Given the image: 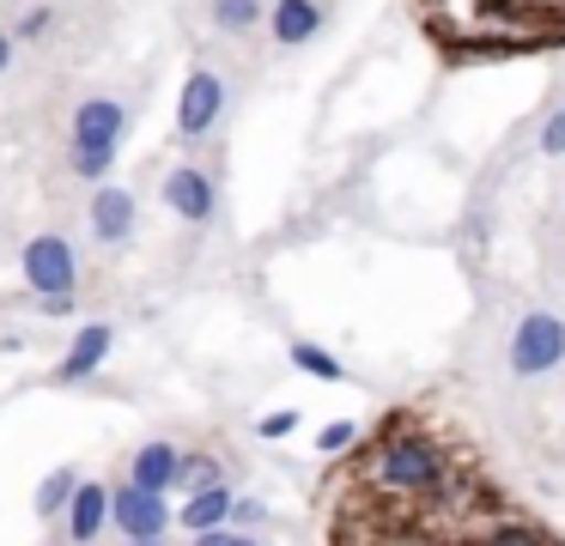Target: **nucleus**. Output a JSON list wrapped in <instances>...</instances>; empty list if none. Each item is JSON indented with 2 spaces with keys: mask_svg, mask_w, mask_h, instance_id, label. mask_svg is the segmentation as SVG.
Returning <instances> with one entry per match:
<instances>
[{
  "mask_svg": "<svg viewBox=\"0 0 565 546\" xmlns=\"http://www.w3.org/2000/svg\"><path fill=\"white\" fill-rule=\"evenodd\" d=\"M365 480L377 485V492H390V497H431V492H444V480H450V461L438 456L431 437L390 431L377 449H371Z\"/></svg>",
  "mask_w": 565,
  "mask_h": 546,
  "instance_id": "f257e3e1",
  "label": "nucleus"
},
{
  "mask_svg": "<svg viewBox=\"0 0 565 546\" xmlns=\"http://www.w3.org/2000/svg\"><path fill=\"white\" fill-rule=\"evenodd\" d=\"M128 140V109L116 104V97H86V104L74 109V128H67V146H74V176L98 182L110 176L116 152H122Z\"/></svg>",
  "mask_w": 565,
  "mask_h": 546,
  "instance_id": "f03ea898",
  "label": "nucleus"
},
{
  "mask_svg": "<svg viewBox=\"0 0 565 546\" xmlns=\"http://www.w3.org/2000/svg\"><path fill=\"white\" fill-rule=\"evenodd\" d=\"M504 364H511V376H547L565 364V322L553 310H529L523 322H516L511 334V352H504Z\"/></svg>",
  "mask_w": 565,
  "mask_h": 546,
  "instance_id": "7ed1b4c3",
  "label": "nucleus"
},
{
  "mask_svg": "<svg viewBox=\"0 0 565 546\" xmlns=\"http://www.w3.org/2000/svg\"><path fill=\"white\" fill-rule=\"evenodd\" d=\"M19 279H25L38 298H74L79 249L67 237H55V231H43V237H31L25 249H19Z\"/></svg>",
  "mask_w": 565,
  "mask_h": 546,
  "instance_id": "20e7f679",
  "label": "nucleus"
},
{
  "mask_svg": "<svg viewBox=\"0 0 565 546\" xmlns=\"http://www.w3.org/2000/svg\"><path fill=\"white\" fill-rule=\"evenodd\" d=\"M110 522L122 540H164V528L177 522L171 497L164 492H140L135 480H116L110 485Z\"/></svg>",
  "mask_w": 565,
  "mask_h": 546,
  "instance_id": "39448f33",
  "label": "nucleus"
},
{
  "mask_svg": "<svg viewBox=\"0 0 565 546\" xmlns=\"http://www.w3.org/2000/svg\"><path fill=\"white\" fill-rule=\"evenodd\" d=\"M220 116H225V79L213 67H195L183 79V97H177V133H183V140H201V133H213Z\"/></svg>",
  "mask_w": 565,
  "mask_h": 546,
  "instance_id": "423d86ee",
  "label": "nucleus"
},
{
  "mask_svg": "<svg viewBox=\"0 0 565 546\" xmlns=\"http://www.w3.org/2000/svg\"><path fill=\"white\" fill-rule=\"evenodd\" d=\"M164 206H171L177 218H189V225H207L213 206H220V194H213V176L201 164H183L164 176Z\"/></svg>",
  "mask_w": 565,
  "mask_h": 546,
  "instance_id": "0eeeda50",
  "label": "nucleus"
},
{
  "mask_svg": "<svg viewBox=\"0 0 565 546\" xmlns=\"http://www.w3.org/2000/svg\"><path fill=\"white\" fill-rule=\"evenodd\" d=\"M128 480H135L140 492H164V497H171L177 480H183V449L164 443V437H159V443H140L135 461H128Z\"/></svg>",
  "mask_w": 565,
  "mask_h": 546,
  "instance_id": "6e6552de",
  "label": "nucleus"
},
{
  "mask_svg": "<svg viewBox=\"0 0 565 546\" xmlns=\"http://www.w3.org/2000/svg\"><path fill=\"white\" fill-rule=\"evenodd\" d=\"M110 346H116V328L110 322H86L74 334V346H67V358L55 364V376H62V383H86V376L110 358Z\"/></svg>",
  "mask_w": 565,
  "mask_h": 546,
  "instance_id": "1a4fd4ad",
  "label": "nucleus"
},
{
  "mask_svg": "<svg viewBox=\"0 0 565 546\" xmlns=\"http://www.w3.org/2000/svg\"><path fill=\"white\" fill-rule=\"evenodd\" d=\"M62 522H67V540H74V546H92L104 528H110V485L86 480V485H79V497L67 504Z\"/></svg>",
  "mask_w": 565,
  "mask_h": 546,
  "instance_id": "9d476101",
  "label": "nucleus"
},
{
  "mask_svg": "<svg viewBox=\"0 0 565 546\" xmlns=\"http://www.w3.org/2000/svg\"><path fill=\"white\" fill-rule=\"evenodd\" d=\"M92 237L98 243H128L135 237V194L104 182V189L92 194Z\"/></svg>",
  "mask_w": 565,
  "mask_h": 546,
  "instance_id": "9b49d317",
  "label": "nucleus"
},
{
  "mask_svg": "<svg viewBox=\"0 0 565 546\" xmlns=\"http://www.w3.org/2000/svg\"><path fill=\"white\" fill-rule=\"evenodd\" d=\"M268 31H274V43H280V49H305L310 36L322 31V7H317V0H274Z\"/></svg>",
  "mask_w": 565,
  "mask_h": 546,
  "instance_id": "f8f14e48",
  "label": "nucleus"
},
{
  "mask_svg": "<svg viewBox=\"0 0 565 546\" xmlns=\"http://www.w3.org/2000/svg\"><path fill=\"white\" fill-rule=\"evenodd\" d=\"M232 510H237V497L225 492V485H213V492H195V497H183V510H177V522H183L189 534H220V528H232Z\"/></svg>",
  "mask_w": 565,
  "mask_h": 546,
  "instance_id": "ddd939ff",
  "label": "nucleus"
},
{
  "mask_svg": "<svg viewBox=\"0 0 565 546\" xmlns=\"http://www.w3.org/2000/svg\"><path fill=\"white\" fill-rule=\"evenodd\" d=\"M79 485H86V480H79V473L74 468H50V473H43V485H38V516H67V504H74V497H79Z\"/></svg>",
  "mask_w": 565,
  "mask_h": 546,
  "instance_id": "4468645a",
  "label": "nucleus"
},
{
  "mask_svg": "<svg viewBox=\"0 0 565 546\" xmlns=\"http://www.w3.org/2000/svg\"><path fill=\"white\" fill-rule=\"evenodd\" d=\"M292 364H298V371H305V376H317V383H341V358H334V352L329 346H310V340H292Z\"/></svg>",
  "mask_w": 565,
  "mask_h": 546,
  "instance_id": "2eb2a0df",
  "label": "nucleus"
},
{
  "mask_svg": "<svg viewBox=\"0 0 565 546\" xmlns=\"http://www.w3.org/2000/svg\"><path fill=\"white\" fill-rule=\"evenodd\" d=\"M213 24H220V31H256L262 0H213Z\"/></svg>",
  "mask_w": 565,
  "mask_h": 546,
  "instance_id": "dca6fc26",
  "label": "nucleus"
},
{
  "mask_svg": "<svg viewBox=\"0 0 565 546\" xmlns=\"http://www.w3.org/2000/svg\"><path fill=\"white\" fill-rule=\"evenodd\" d=\"M220 485V461L213 456H183V480H177V492L195 497V492H213Z\"/></svg>",
  "mask_w": 565,
  "mask_h": 546,
  "instance_id": "f3484780",
  "label": "nucleus"
},
{
  "mask_svg": "<svg viewBox=\"0 0 565 546\" xmlns=\"http://www.w3.org/2000/svg\"><path fill=\"white\" fill-rule=\"evenodd\" d=\"M353 443H359V419H334V425H322V437H317L322 456H341V449H353Z\"/></svg>",
  "mask_w": 565,
  "mask_h": 546,
  "instance_id": "a211bd4d",
  "label": "nucleus"
},
{
  "mask_svg": "<svg viewBox=\"0 0 565 546\" xmlns=\"http://www.w3.org/2000/svg\"><path fill=\"white\" fill-rule=\"evenodd\" d=\"M541 152H547V158H565V109H553V116L541 121Z\"/></svg>",
  "mask_w": 565,
  "mask_h": 546,
  "instance_id": "6ab92c4d",
  "label": "nucleus"
},
{
  "mask_svg": "<svg viewBox=\"0 0 565 546\" xmlns=\"http://www.w3.org/2000/svg\"><path fill=\"white\" fill-rule=\"evenodd\" d=\"M298 431V413L292 407H280V413H268V419H256V437H292Z\"/></svg>",
  "mask_w": 565,
  "mask_h": 546,
  "instance_id": "aec40b11",
  "label": "nucleus"
},
{
  "mask_svg": "<svg viewBox=\"0 0 565 546\" xmlns=\"http://www.w3.org/2000/svg\"><path fill=\"white\" fill-rule=\"evenodd\" d=\"M50 24H55V7H31L25 19L13 24V31H19V36H43V31H50Z\"/></svg>",
  "mask_w": 565,
  "mask_h": 546,
  "instance_id": "412c9836",
  "label": "nucleus"
},
{
  "mask_svg": "<svg viewBox=\"0 0 565 546\" xmlns=\"http://www.w3.org/2000/svg\"><path fill=\"white\" fill-rule=\"evenodd\" d=\"M262 516H268V510H262V497H237V510H232V528H256Z\"/></svg>",
  "mask_w": 565,
  "mask_h": 546,
  "instance_id": "4be33fe9",
  "label": "nucleus"
},
{
  "mask_svg": "<svg viewBox=\"0 0 565 546\" xmlns=\"http://www.w3.org/2000/svg\"><path fill=\"white\" fill-rule=\"evenodd\" d=\"M487 546H547V540H535V534H529V528H499V534H492Z\"/></svg>",
  "mask_w": 565,
  "mask_h": 546,
  "instance_id": "5701e85b",
  "label": "nucleus"
},
{
  "mask_svg": "<svg viewBox=\"0 0 565 546\" xmlns=\"http://www.w3.org/2000/svg\"><path fill=\"white\" fill-rule=\"evenodd\" d=\"M195 546H244L237 528H220V534H195Z\"/></svg>",
  "mask_w": 565,
  "mask_h": 546,
  "instance_id": "b1692460",
  "label": "nucleus"
},
{
  "mask_svg": "<svg viewBox=\"0 0 565 546\" xmlns=\"http://www.w3.org/2000/svg\"><path fill=\"white\" fill-rule=\"evenodd\" d=\"M43 315H74V298H38Z\"/></svg>",
  "mask_w": 565,
  "mask_h": 546,
  "instance_id": "393cba45",
  "label": "nucleus"
},
{
  "mask_svg": "<svg viewBox=\"0 0 565 546\" xmlns=\"http://www.w3.org/2000/svg\"><path fill=\"white\" fill-rule=\"evenodd\" d=\"M7 61H13V36L0 31V73H7Z\"/></svg>",
  "mask_w": 565,
  "mask_h": 546,
  "instance_id": "a878e982",
  "label": "nucleus"
},
{
  "mask_svg": "<svg viewBox=\"0 0 565 546\" xmlns=\"http://www.w3.org/2000/svg\"><path fill=\"white\" fill-rule=\"evenodd\" d=\"M122 546H164V540H122Z\"/></svg>",
  "mask_w": 565,
  "mask_h": 546,
  "instance_id": "bb28decb",
  "label": "nucleus"
},
{
  "mask_svg": "<svg viewBox=\"0 0 565 546\" xmlns=\"http://www.w3.org/2000/svg\"><path fill=\"white\" fill-rule=\"evenodd\" d=\"M456 546H480V540H456Z\"/></svg>",
  "mask_w": 565,
  "mask_h": 546,
  "instance_id": "cd10ccee",
  "label": "nucleus"
},
{
  "mask_svg": "<svg viewBox=\"0 0 565 546\" xmlns=\"http://www.w3.org/2000/svg\"><path fill=\"white\" fill-rule=\"evenodd\" d=\"M244 546H262V540H244Z\"/></svg>",
  "mask_w": 565,
  "mask_h": 546,
  "instance_id": "c85d7f7f",
  "label": "nucleus"
}]
</instances>
